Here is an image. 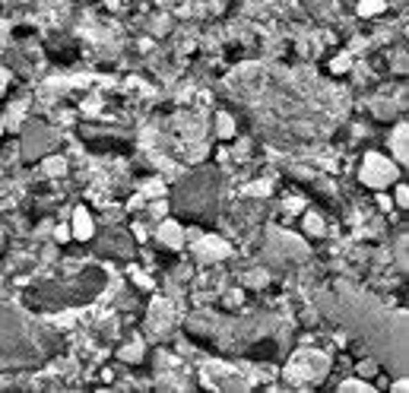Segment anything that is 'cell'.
I'll use <instances>...</instances> for the list:
<instances>
[{
    "label": "cell",
    "mask_w": 409,
    "mask_h": 393,
    "mask_svg": "<svg viewBox=\"0 0 409 393\" xmlns=\"http://www.w3.org/2000/svg\"><path fill=\"white\" fill-rule=\"evenodd\" d=\"M346 67H349V63H346V57H337V61H333V70H337V73H343Z\"/></svg>",
    "instance_id": "20"
},
{
    "label": "cell",
    "mask_w": 409,
    "mask_h": 393,
    "mask_svg": "<svg viewBox=\"0 0 409 393\" xmlns=\"http://www.w3.org/2000/svg\"><path fill=\"white\" fill-rule=\"evenodd\" d=\"M327 374H330V359L315 352V349H301V352H295L283 371V378L295 387H315V384H321Z\"/></svg>",
    "instance_id": "4"
},
{
    "label": "cell",
    "mask_w": 409,
    "mask_h": 393,
    "mask_svg": "<svg viewBox=\"0 0 409 393\" xmlns=\"http://www.w3.org/2000/svg\"><path fill=\"white\" fill-rule=\"evenodd\" d=\"M181 238H184V232L178 222H166V225L159 228V241L166 244V248H181Z\"/></svg>",
    "instance_id": "10"
},
{
    "label": "cell",
    "mask_w": 409,
    "mask_h": 393,
    "mask_svg": "<svg viewBox=\"0 0 409 393\" xmlns=\"http://www.w3.org/2000/svg\"><path fill=\"white\" fill-rule=\"evenodd\" d=\"M317 305L352 333L365 339L371 352H378L397 378L406 374V317L397 311H384L375 299L359 295L352 289H337L317 295Z\"/></svg>",
    "instance_id": "1"
},
{
    "label": "cell",
    "mask_w": 409,
    "mask_h": 393,
    "mask_svg": "<svg viewBox=\"0 0 409 393\" xmlns=\"http://www.w3.org/2000/svg\"><path fill=\"white\" fill-rule=\"evenodd\" d=\"M140 355H143V343H130V346L121 349V359H124V362H140Z\"/></svg>",
    "instance_id": "12"
},
{
    "label": "cell",
    "mask_w": 409,
    "mask_h": 393,
    "mask_svg": "<svg viewBox=\"0 0 409 393\" xmlns=\"http://www.w3.org/2000/svg\"><path fill=\"white\" fill-rule=\"evenodd\" d=\"M29 134L32 137H26V152L29 156H41V152L48 150V146H54V134H48L45 127H29Z\"/></svg>",
    "instance_id": "7"
},
{
    "label": "cell",
    "mask_w": 409,
    "mask_h": 393,
    "mask_svg": "<svg viewBox=\"0 0 409 393\" xmlns=\"http://www.w3.org/2000/svg\"><path fill=\"white\" fill-rule=\"evenodd\" d=\"M390 150H394L397 162H406V124H397L394 137H390Z\"/></svg>",
    "instance_id": "11"
},
{
    "label": "cell",
    "mask_w": 409,
    "mask_h": 393,
    "mask_svg": "<svg viewBox=\"0 0 409 393\" xmlns=\"http://www.w3.org/2000/svg\"><path fill=\"white\" fill-rule=\"evenodd\" d=\"M7 86H10V73L0 67V99H3V92H7Z\"/></svg>",
    "instance_id": "18"
},
{
    "label": "cell",
    "mask_w": 409,
    "mask_h": 393,
    "mask_svg": "<svg viewBox=\"0 0 409 393\" xmlns=\"http://www.w3.org/2000/svg\"><path fill=\"white\" fill-rule=\"evenodd\" d=\"M378 10H384L381 0H362V3H359V13H362V16H375Z\"/></svg>",
    "instance_id": "13"
},
{
    "label": "cell",
    "mask_w": 409,
    "mask_h": 393,
    "mask_svg": "<svg viewBox=\"0 0 409 393\" xmlns=\"http://www.w3.org/2000/svg\"><path fill=\"white\" fill-rule=\"evenodd\" d=\"M45 172H48V174H63V162H61V159H48V162H45Z\"/></svg>",
    "instance_id": "16"
},
{
    "label": "cell",
    "mask_w": 409,
    "mask_h": 393,
    "mask_svg": "<svg viewBox=\"0 0 409 393\" xmlns=\"http://www.w3.org/2000/svg\"><path fill=\"white\" fill-rule=\"evenodd\" d=\"M73 238L77 241H89L92 238V219H89L86 210H77V216H73Z\"/></svg>",
    "instance_id": "9"
},
{
    "label": "cell",
    "mask_w": 409,
    "mask_h": 393,
    "mask_svg": "<svg viewBox=\"0 0 409 393\" xmlns=\"http://www.w3.org/2000/svg\"><path fill=\"white\" fill-rule=\"evenodd\" d=\"M212 203H216V188H212L210 172H197L178 190V206H181L188 216H210Z\"/></svg>",
    "instance_id": "5"
},
{
    "label": "cell",
    "mask_w": 409,
    "mask_h": 393,
    "mask_svg": "<svg viewBox=\"0 0 409 393\" xmlns=\"http://www.w3.org/2000/svg\"><path fill=\"white\" fill-rule=\"evenodd\" d=\"M232 130H235V124H232V118L222 111L219 114V137H232Z\"/></svg>",
    "instance_id": "15"
},
{
    "label": "cell",
    "mask_w": 409,
    "mask_h": 393,
    "mask_svg": "<svg viewBox=\"0 0 409 393\" xmlns=\"http://www.w3.org/2000/svg\"><path fill=\"white\" fill-rule=\"evenodd\" d=\"M57 336L13 305L0 301V371L29 368L54 355Z\"/></svg>",
    "instance_id": "2"
},
{
    "label": "cell",
    "mask_w": 409,
    "mask_h": 393,
    "mask_svg": "<svg viewBox=\"0 0 409 393\" xmlns=\"http://www.w3.org/2000/svg\"><path fill=\"white\" fill-rule=\"evenodd\" d=\"M397 203H400V206H406V203H409V194H406V188H403V184L397 188Z\"/></svg>",
    "instance_id": "19"
},
{
    "label": "cell",
    "mask_w": 409,
    "mask_h": 393,
    "mask_svg": "<svg viewBox=\"0 0 409 393\" xmlns=\"http://www.w3.org/2000/svg\"><path fill=\"white\" fill-rule=\"evenodd\" d=\"M105 285V276L99 270H83L77 279H63L57 285H45L41 292L32 295V305L39 308H70L95 299V292Z\"/></svg>",
    "instance_id": "3"
},
{
    "label": "cell",
    "mask_w": 409,
    "mask_h": 393,
    "mask_svg": "<svg viewBox=\"0 0 409 393\" xmlns=\"http://www.w3.org/2000/svg\"><path fill=\"white\" fill-rule=\"evenodd\" d=\"M339 390H362V393H368V390H375V387L368 384V381H343V384H339Z\"/></svg>",
    "instance_id": "14"
},
{
    "label": "cell",
    "mask_w": 409,
    "mask_h": 393,
    "mask_svg": "<svg viewBox=\"0 0 409 393\" xmlns=\"http://www.w3.org/2000/svg\"><path fill=\"white\" fill-rule=\"evenodd\" d=\"M305 228L311 235H321V219H317V216H305Z\"/></svg>",
    "instance_id": "17"
},
{
    "label": "cell",
    "mask_w": 409,
    "mask_h": 393,
    "mask_svg": "<svg viewBox=\"0 0 409 393\" xmlns=\"http://www.w3.org/2000/svg\"><path fill=\"white\" fill-rule=\"evenodd\" d=\"M359 178H362L368 188L384 190L387 184L397 181V162L378 156V152H368V156H365V162H362V172H359Z\"/></svg>",
    "instance_id": "6"
},
{
    "label": "cell",
    "mask_w": 409,
    "mask_h": 393,
    "mask_svg": "<svg viewBox=\"0 0 409 393\" xmlns=\"http://www.w3.org/2000/svg\"><path fill=\"white\" fill-rule=\"evenodd\" d=\"M228 254V244H222L219 238H203V241L197 244V257L203 260V263H210V260H219Z\"/></svg>",
    "instance_id": "8"
}]
</instances>
